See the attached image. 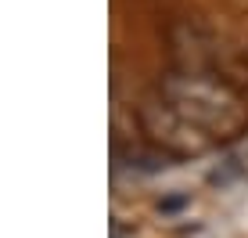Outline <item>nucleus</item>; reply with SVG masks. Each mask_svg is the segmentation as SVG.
Listing matches in <instances>:
<instances>
[{
  "mask_svg": "<svg viewBox=\"0 0 248 238\" xmlns=\"http://www.w3.org/2000/svg\"><path fill=\"white\" fill-rule=\"evenodd\" d=\"M169 105L180 112L187 123H202V126H212V130H230L237 123V105L227 90H219L216 83L209 80H180L169 83Z\"/></svg>",
  "mask_w": 248,
  "mask_h": 238,
  "instance_id": "1",
  "label": "nucleus"
}]
</instances>
